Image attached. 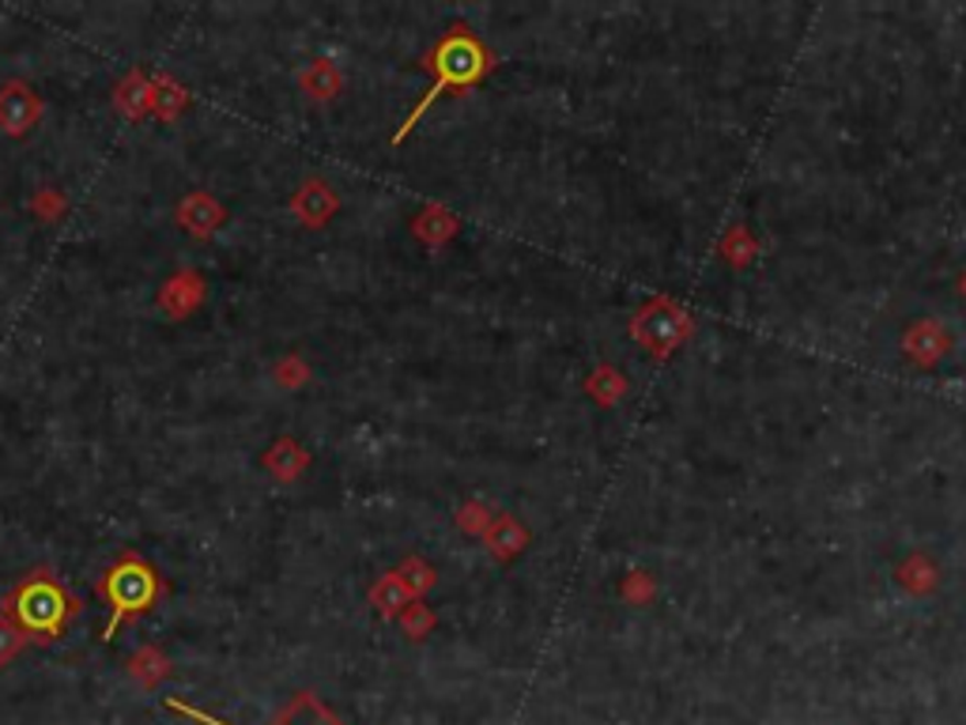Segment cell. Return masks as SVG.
<instances>
[{
	"label": "cell",
	"instance_id": "6da1fadb",
	"mask_svg": "<svg viewBox=\"0 0 966 725\" xmlns=\"http://www.w3.org/2000/svg\"><path fill=\"white\" fill-rule=\"evenodd\" d=\"M152 594H155V582H152V574H148V567L129 563V567L113 571V578H110L113 620H110V627H106V635L113 631V624L121 620V613H129V608H144L148 600H152Z\"/></svg>",
	"mask_w": 966,
	"mask_h": 725
},
{
	"label": "cell",
	"instance_id": "7a4b0ae2",
	"mask_svg": "<svg viewBox=\"0 0 966 725\" xmlns=\"http://www.w3.org/2000/svg\"><path fill=\"white\" fill-rule=\"evenodd\" d=\"M20 616H23L26 627H34V631L53 635L61 624V616H65V600H61V594L53 586H31L20 597Z\"/></svg>",
	"mask_w": 966,
	"mask_h": 725
},
{
	"label": "cell",
	"instance_id": "3957f363",
	"mask_svg": "<svg viewBox=\"0 0 966 725\" xmlns=\"http://www.w3.org/2000/svg\"><path fill=\"white\" fill-rule=\"evenodd\" d=\"M272 725H344L317 695H295Z\"/></svg>",
	"mask_w": 966,
	"mask_h": 725
},
{
	"label": "cell",
	"instance_id": "277c9868",
	"mask_svg": "<svg viewBox=\"0 0 966 725\" xmlns=\"http://www.w3.org/2000/svg\"><path fill=\"white\" fill-rule=\"evenodd\" d=\"M15 650V631H8V627H0V661H8Z\"/></svg>",
	"mask_w": 966,
	"mask_h": 725
}]
</instances>
